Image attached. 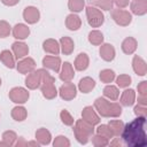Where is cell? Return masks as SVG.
<instances>
[{
    "label": "cell",
    "instance_id": "cell-1",
    "mask_svg": "<svg viewBox=\"0 0 147 147\" xmlns=\"http://www.w3.org/2000/svg\"><path fill=\"white\" fill-rule=\"evenodd\" d=\"M146 117L137 116L136 119L124 124L121 138L123 142L130 147H145L147 145L146 136Z\"/></svg>",
    "mask_w": 147,
    "mask_h": 147
},
{
    "label": "cell",
    "instance_id": "cell-2",
    "mask_svg": "<svg viewBox=\"0 0 147 147\" xmlns=\"http://www.w3.org/2000/svg\"><path fill=\"white\" fill-rule=\"evenodd\" d=\"M74 134L79 144L85 145L90 141L91 137L94 134V125H91L90 123L85 122L83 118L77 119L74 126Z\"/></svg>",
    "mask_w": 147,
    "mask_h": 147
},
{
    "label": "cell",
    "instance_id": "cell-3",
    "mask_svg": "<svg viewBox=\"0 0 147 147\" xmlns=\"http://www.w3.org/2000/svg\"><path fill=\"white\" fill-rule=\"evenodd\" d=\"M86 17H87L88 24L92 28H99L105 22V15H103V13L99 8H96V7L92 6V5H90V6L86 7Z\"/></svg>",
    "mask_w": 147,
    "mask_h": 147
},
{
    "label": "cell",
    "instance_id": "cell-4",
    "mask_svg": "<svg viewBox=\"0 0 147 147\" xmlns=\"http://www.w3.org/2000/svg\"><path fill=\"white\" fill-rule=\"evenodd\" d=\"M111 18L114 22L121 26H127L132 22V15L129 10L123 8H116L111 10Z\"/></svg>",
    "mask_w": 147,
    "mask_h": 147
},
{
    "label": "cell",
    "instance_id": "cell-5",
    "mask_svg": "<svg viewBox=\"0 0 147 147\" xmlns=\"http://www.w3.org/2000/svg\"><path fill=\"white\" fill-rule=\"evenodd\" d=\"M9 99L14 102V103H17V105H22V103H25L28 100H29V92L26 88L24 87H21V86H17V87H13L10 91H9Z\"/></svg>",
    "mask_w": 147,
    "mask_h": 147
},
{
    "label": "cell",
    "instance_id": "cell-6",
    "mask_svg": "<svg viewBox=\"0 0 147 147\" xmlns=\"http://www.w3.org/2000/svg\"><path fill=\"white\" fill-rule=\"evenodd\" d=\"M57 93L60 94V96L63 100L70 101V100L76 98V95H77V87L71 82H64V84L61 85V87H60Z\"/></svg>",
    "mask_w": 147,
    "mask_h": 147
},
{
    "label": "cell",
    "instance_id": "cell-7",
    "mask_svg": "<svg viewBox=\"0 0 147 147\" xmlns=\"http://www.w3.org/2000/svg\"><path fill=\"white\" fill-rule=\"evenodd\" d=\"M16 68H17V71L20 74L28 75V74H30L31 71H33L36 69V62L32 57H29V56L26 57L25 56V57H23L18 61Z\"/></svg>",
    "mask_w": 147,
    "mask_h": 147
},
{
    "label": "cell",
    "instance_id": "cell-8",
    "mask_svg": "<svg viewBox=\"0 0 147 147\" xmlns=\"http://www.w3.org/2000/svg\"><path fill=\"white\" fill-rule=\"evenodd\" d=\"M82 118L85 122L90 123L91 125H96V124L100 123V116H99V114L91 106H87V107H85L83 109V111H82Z\"/></svg>",
    "mask_w": 147,
    "mask_h": 147
},
{
    "label": "cell",
    "instance_id": "cell-9",
    "mask_svg": "<svg viewBox=\"0 0 147 147\" xmlns=\"http://www.w3.org/2000/svg\"><path fill=\"white\" fill-rule=\"evenodd\" d=\"M61 59L57 55H47L42 59V65L54 72H59L61 68Z\"/></svg>",
    "mask_w": 147,
    "mask_h": 147
},
{
    "label": "cell",
    "instance_id": "cell-10",
    "mask_svg": "<svg viewBox=\"0 0 147 147\" xmlns=\"http://www.w3.org/2000/svg\"><path fill=\"white\" fill-rule=\"evenodd\" d=\"M25 85L30 90H36L38 87H40L41 85V76L38 70H33L30 74H28L26 78H25Z\"/></svg>",
    "mask_w": 147,
    "mask_h": 147
},
{
    "label": "cell",
    "instance_id": "cell-11",
    "mask_svg": "<svg viewBox=\"0 0 147 147\" xmlns=\"http://www.w3.org/2000/svg\"><path fill=\"white\" fill-rule=\"evenodd\" d=\"M23 18L25 20V22H28L29 24H34L39 21L40 18V11L37 7L33 6H29L23 10Z\"/></svg>",
    "mask_w": 147,
    "mask_h": 147
},
{
    "label": "cell",
    "instance_id": "cell-12",
    "mask_svg": "<svg viewBox=\"0 0 147 147\" xmlns=\"http://www.w3.org/2000/svg\"><path fill=\"white\" fill-rule=\"evenodd\" d=\"M109 106H110V101H108V99L102 98V96L95 99V101H94V109L102 117H108Z\"/></svg>",
    "mask_w": 147,
    "mask_h": 147
},
{
    "label": "cell",
    "instance_id": "cell-13",
    "mask_svg": "<svg viewBox=\"0 0 147 147\" xmlns=\"http://www.w3.org/2000/svg\"><path fill=\"white\" fill-rule=\"evenodd\" d=\"M11 51L15 56V59H23L29 54V47L23 41H15L11 45Z\"/></svg>",
    "mask_w": 147,
    "mask_h": 147
},
{
    "label": "cell",
    "instance_id": "cell-14",
    "mask_svg": "<svg viewBox=\"0 0 147 147\" xmlns=\"http://www.w3.org/2000/svg\"><path fill=\"white\" fill-rule=\"evenodd\" d=\"M59 72H60V79L62 82H71L72 78L75 77L74 68H72L71 63H69V62H64L63 64H61Z\"/></svg>",
    "mask_w": 147,
    "mask_h": 147
},
{
    "label": "cell",
    "instance_id": "cell-15",
    "mask_svg": "<svg viewBox=\"0 0 147 147\" xmlns=\"http://www.w3.org/2000/svg\"><path fill=\"white\" fill-rule=\"evenodd\" d=\"M100 56L102 60L107 61V62H110L115 59V55H116V52H115V48L113 45L110 44H101L100 46Z\"/></svg>",
    "mask_w": 147,
    "mask_h": 147
},
{
    "label": "cell",
    "instance_id": "cell-16",
    "mask_svg": "<svg viewBox=\"0 0 147 147\" xmlns=\"http://www.w3.org/2000/svg\"><path fill=\"white\" fill-rule=\"evenodd\" d=\"M132 68H133V71L139 75V76H145L147 74V64L145 62V60L138 55H134L133 56V60H132Z\"/></svg>",
    "mask_w": 147,
    "mask_h": 147
},
{
    "label": "cell",
    "instance_id": "cell-17",
    "mask_svg": "<svg viewBox=\"0 0 147 147\" xmlns=\"http://www.w3.org/2000/svg\"><path fill=\"white\" fill-rule=\"evenodd\" d=\"M54 83L55 82H48V83H42L40 85V90H41V93H42L44 98H46L48 100H52L57 95V90H56Z\"/></svg>",
    "mask_w": 147,
    "mask_h": 147
},
{
    "label": "cell",
    "instance_id": "cell-18",
    "mask_svg": "<svg viewBox=\"0 0 147 147\" xmlns=\"http://www.w3.org/2000/svg\"><path fill=\"white\" fill-rule=\"evenodd\" d=\"M30 34V29L28 28V25L23 24V23H18L13 28V36L14 38L18 39V40H24L29 37Z\"/></svg>",
    "mask_w": 147,
    "mask_h": 147
},
{
    "label": "cell",
    "instance_id": "cell-19",
    "mask_svg": "<svg viewBox=\"0 0 147 147\" xmlns=\"http://www.w3.org/2000/svg\"><path fill=\"white\" fill-rule=\"evenodd\" d=\"M130 8L134 15L142 16L147 13V0H133L130 5Z\"/></svg>",
    "mask_w": 147,
    "mask_h": 147
},
{
    "label": "cell",
    "instance_id": "cell-20",
    "mask_svg": "<svg viewBox=\"0 0 147 147\" xmlns=\"http://www.w3.org/2000/svg\"><path fill=\"white\" fill-rule=\"evenodd\" d=\"M42 48H44V51H45L46 53L52 54V55H57V54L60 53V51H61V49H60V44H59V41L55 40V39H52V38L46 39V40L44 41Z\"/></svg>",
    "mask_w": 147,
    "mask_h": 147
},
{
    "label": "cell",
    "instance_id": "cell-21",
    "mask_svg": "<svg viewBox=\"0 0 147 147\" xmlns=\"http://www.w3.org/2000/svg\"><path fill=\"white\" fill-rule=\"evenodd\" d=\"M59 44H60V49L64 55H70L75 49L74 40L70 37H62Z\"/></svg>",
    "mask_w": 147,
    "mask_h": 147
},
{
    "label": "cell",
    "instance_id": "cell-22",
    "mask_svg": "<svg viewBox=\"0 0 147 147\" xmlns=\"http://www.w3.org/2000/svg\"><path fill=\"white\" fill-rule=\"evenodd\" d=\"M82 25V20L75 13L69 14L65 18V26L71 31H77Z\"/></svg>",
    "mask_w": 147,
    "mask_h": 147
},
{
    "label": "cell",
    "instance_id": "cell-23",
    "mask_svg": "<svg viewBox=\"0 0 147 147\" xmlns=\"http://www.w3.org/2000/svg\"><path fill=\"white\" fill-rule=\"evenodd\" d=\"M88 64H90V59H88L87 54H86V53H79V54L77 55L76 60H75L74 67H75V69L78 70V71H84V70L87 69Z\"/></svg>",
    "mask_w": 147,
    "mask_h": 147
},
{
    "label": "cell",
    "instance_id": "cell-24",
    "mask_svg": "<svg viewBox=\"0 0 147 147\" xmlns=\"http://www.w3.org/2000/svg\"><path fill=\"white\" fill-rule=\"evenodd\" d=\"M36 140L39 142V145H48L51 144L52 134L47 129L40 127L36 131Z\"/></svg>",
    "mask_w": 147,
    "mask_h": 147
},
{
    "label": "cell",
    "instance_id": "cell-25",
    "mask_svg": "<svg viewBox=\"0 0 147 147\" xmlns=\"http://www.w3.org/2000/svg\"><path fill=\"white\" fill-rule=\"evenodd\" d=\"M15 60H16V59H15L14 54H13L10 51H8V49H5V51H2V52L0 53V61H1L7 68H9V69L15 68V65H16Z\"/></svg>",
    "mask_w": 147,
    "mask_h": 147
},
{
    "label": "cell",
    "instance_id": "cell-26",
    "mask_svg": "<svg viewBox=\"0 0 147 147\" xmlns=\"http://www.w3.org/2000/svg\"><path fill=\"white\" fill-rule=\"evenodd\" d=\"M138 47V42L133 37H127L122 42V51L125 54H133Z\"/></svg>",
    "mask_w": 147,
    "mask_h": 147
},
{
    "label": "cell",
    "instance_id": "cell-27",
    "mask_svg": "<svg viewBox=\"0 0 147 147\" xmlns=\"http://www.w3.org/2000/svg\"><path fill=\"white\" fill-rule=\"evenodd\" d=\"M95 87V82L91 77H84L78 83V90L82 93H88Z\"/></svg>",
    "mask_w": 147,
    "mask_h": 147
},
{
    "label": "cell",
    "instance_id": "cell-28",
    "mask_svg": "<svg viewBox=\"0 0 147 147\" xmlns=\"http://www.w3.org/2000/svg\"><path fill=\"white\" fill-rule=\"evenodd\" d=\"M136 102V92L132 88L125 90L121 95V103L125 107H130Z\"/></svg>",
    "mask_w": 147,
    "mask_h": 147
},
{
    "label": "cell",
    "instance_id": "cell-29",
    "mask_svg": "<svg viewBox=\"0 0 147 147\" xmlns=\"http://www.w3.org/2000/svg\"><path fill=\"white\" fill-rule=\"evenodd\" d=\"M103 95L106 99L108 100H111V101H116L119 96V90L117 86L115 85H107L105 88H103Z\"/></svg>",
    "mask_w": 147,
    "mask_h": 147
},
{
    "label": "cell",
    "instance_id": "cell-30",
    "mask_svg": "<svg viewBox=\"0 0 147 147\" xmlns=\"http://www.w3.org/2000/svg\"><path fill=\"white\" fill-rule=\"evenodd\" d=\"M108 126H109L110 131L113 132V136L114 137H119L121 133H122V131H123L124 123L121 119H111V121H109Z\"/></svg>",
    "mask_w": 147,
    "mask_h": 147
},
{
    "label": "cell",
    "instance_id": "cell-31",
    "mask_svg": "<svg viewBox=\"0 0 147 147\" xmlns=\"http://www.w3.org/2000/svg\"><path fill=\"white\" fill-rule=\"evenodd\" d=\"M88 41L94 46H100L103 44V34L99 30H92L88 33Z\"/></svg>",
    "mask_w": 147,
    "mask_h": 147
},
{
    "label": "cell",
    "instance_id": "cell-32",
    "mask_svg": "<svg viewBox=\"0 0 147 147\" xmlns=\"http://www.w3.org/2000/svg\"><path fill=\"white\" fill-rule=\"evenodd\" d=\"M26 115H28L26 109L24 107H22V106H16V107H14L11 109V117L17 122L24 121L26 118Z\"/></svg>",
    "mask_w": 147,
    "mask_h": 147
},
{
    "label": "cell",
    "instance_id": "cell-33",
    "mask_svg": "<svg viewBox=\"0 0 147 147\" xmlns=\"http://www.w3.org/2000/svg\"><path fill=\"white\" fill-rule=\"evenodd\" d=\"M100 80L105 84H109V83H113V80L115 79V72L111 70V69H103L100 71Z\"/></svg>",
    "mask_w": 147,
    "mask_h": 147
},
{
    "label": "cell",
    "instance_id": "cell-34",
    "mask_svg": "<svg viewBox=\"0 0 147 147\" xmlns=\"http://www.w3.org/2000/svg\"><path fill=\"white\" fill-rule=\"evenodd\" d=\"M16 140H17V134L14 131L8 130V131H5L2 133V141H5L8 147L14 146L15 142H16Z\"/></svg>",
    "mask_w": 147,
    "mask_h": 147
},
{
    "label": "cell",
    "instance_id": "cell-35",
    "mask_svg": "<svg viewBox=\"0 0 147 147\" xmlns=\"http://www.w3.org/2000/svg\"><path fill=\"white\" fill-rule=\"evenodd\" d=\"M92 6L99 8V9H103V10H110L113 9V1L111 0H91Z\"/></svg>",
    "mask_w": 147,
    "mask_h": 147
},
{
    "label": "cell",
    "instance_id": "cell-36",
    "mask_svg": "<svg viewBox=\"0 0 147 147\" xmlns=\"http://www.w3.org/2000/svg\"><path fill=\"white\" fill-rule=\"evenodd\" d=\"M68 7L72 13H79L84 9L85 1L84 0H69L68 1Z\"/></svg>",
    "mask_w": 147,
    "mask_h": 147
},
{
    "label": "cell",
    "instance_id": "cell-37",
    "mask_svg": "<svg viewBox=\"0 0 147 147\" xmlns=\"http://www.w3.org/2000/svg\"><path fill=\"white\" fill-rule=\"evenodd\" d=\"M91 140H92V144L95 146V147H105V146H108L109 145V139L95 133L91 137Z\"/></svg>",
    "mask_w": 147,
    "mask_h": 147
},
{
    "label": "cell",
    "instance_id": "cell-38",
    "mask_svg": "<svg viewBox=\"0 0 147 147\" xmlns=\"http://www.w3.org/2000/svg\"><path fill=\"white\" fill-rule=\"evenodd\" d=\"M122 114V106L117 102H110L108 109V117H118Z\"/></svg>",
    "mask_w": 147,
    "mask_h": 147
},
{
    "label": "cell",
    "instance_id": "cell-39",
    "mask_svg": "<svg viewBox=\"0 0 147 147\" xmlns=\"http://www.w3.org/2000/svg\"><path fill=\"white\" fill-rule=\"evenodd\" d=\"M116 78V84L118 87H122V88H125L127 87L130 84H131V77L129 75H125V74H122L119 75L118 77H115Z\"/></svg>",
    "mask_w": 147,
    "mask_h": 147
},
{
    "label": "cell",
    "instance_id": "cell-40",
    "mask_svg": "<svg viewBox=\"0 0 147 147\" xmlns=\"http://www.w3.org/2000/svg\"><path fill=\"white\" fill-rule=\"evenodd\" d=\"M60 118H61L62 123H63L64 125H68V126H71V125H74V123H75V119H74L72 115H71L67 109H63V110L60 113Z\"/></svg>",
    "mask_w": 147,
    "mask_h": 147
},
{
    "label": "cell",
    "instance_id": "cell-41",
    "mask_svg": "<svg viewBox=\"0 0 147 147\" xmlns=\"http://www.w3.org/2000/svg\"><path fill=\"white\" fill-rule=\"evenodd\" d=\"M96 133L100 134V136H102V137H105V138H107V139H111L114 137L113 136V132L110 131V129L108 126V124H101V125H99L96 127Z\"/></svg>",
    "mask_w": 147,
    "mask_h": 147
},
{
    "label": "cell",
    "instance_id": "cell-42",
    "mask_svg": "<svg viewBox=\"0 0 147 147\" xmlns=\"http://www.w3.org/2000/svg\"><path fill=\"white\" fill-rule=\"evenodd\" d=\"M53 146L54 147H69L70 141L64 136H57V137H55V139L53 141Z\"/></svg>",
    "mask_w": 147,
    "mask_h": 147
},
{
    "label": "cell",
    "instance_id": "cell-43",
    "mask_svg": "<svg viewBox=\"0 0 147 147\" xmlns=\"http://www.w3.org/2000/svg\"><path fill=\"white\" fill-rule=\"evenodd\" d=\"M11 28L8 22L6 21H0V38H6L10 34Z\"/></svg>",
    "mask_w": 147,
    "mask_h": 147
},
{
    "label": "cell",
    "instance_id": "cell-44",
    "mask_svg": "<svg viewBox=\"0 0 147 147\" xmlns=\"http://www.w3.org/2000/svg\"><path fill=\"white\" fill-rule=\"evenodd\" d=\"M134 114L137 115V116H141V117H146V115H147V108H146V106H140V105H137L136 107H134Z\"/></svg>",
    "mask_w": 147,
    "mask_h": 147
},
{
    "label": "cell",
    "instance_id": "cell-45",
    "mask_svg": "<svg viewBox=\"0 0 147 147\" xmlns=\"http://www.w3.org/2000/svg\"><path fill=\"white\" fill-rule=\"evenodd\" d=\"M138 93L139 95H147V82L142 80L138 85Z\"/></svg>",
    "mask_w": 147,
    "mask_h": 147
},
{
    "label": "cell",
    "instance_id": "cell-46",
    "mask_svg": "<svg viewBox=\"0 0 147 147\" xmlns=\"http://www.w3.org/2000/svg\"><path fill=\"white\" fill-rule=\"evenodd\" d=\"M114 5L117 6V8H125L129 5V0H111Z\"/></svg>",
    "mask_w": 147,
    "mask_h": 147
},
{
    "label": "cell",
    "instance_id": "cell-47",
    "mask_svg": "<svg viewBox=\"0 0 147 147\" xmlns=\"http://www.w3.org/2000/svg\"><path fill=\"white\" fill-rule=\"evenodd\" d=\"M14 146H16V147L28 146V141H26L23 137H20V138H17V140H16V142H15V145H14Z\"/></svg>",
    "mask_w": 147,
    "mask_h": 147
},
{
    "label": "cell",
    "instance_id": "cell-48",
    "mask_svg": "<svg viewBox=\"0 0 147 147\" xmlns=\"http://www.w3.org/2000/svg\"><path fill=\"white\" fill-rule=\"evenodd\" d=\"M138 105L147 106V95H139L138 96Z\"/></svg>",
    "mask_w": 147,
    "mask_h": 147
},
{
    "label": "cell",
    "instance_id": "cell-49",
    "mask_svg": "<svg viewBox=\"0 0 147 147\" xmlns=\"http://www.w3.org/2000/svg\"><path fill=\"white\" fill-rule=\"evenodd\" d=\"M1 2L6 6H15L20 2V0H1Z\"/></svg>",
    "mask_w": 147,
    "mask_h": 147
},
{
    "label": "cell",
    "instance_id": "cell-50",
    "mask_svg": "<svg viewBox=\"0 0 147 147\" xmlns=\"http://www.w3.org/2000/svg\"><path fill=\"white\" fill-rule=\"evenodd\" d=\"M109 145L110 146H118V147H121L123 145V142L119 140V138H114V140L109 141Z\"/></svg>",
    "mask_w": 147,
    "mask_h": 147
},
{
    "label": "cell",
    "instance_id": "cell-51",
    "mask_svg": "<svg viewBox=\"0 0 147 147\" xmlns=\"http://www.w3.org/2000/svg\"><path fill=\"white\" fill-rule=\"evenodd\" d=\"M28 146H34V147H38L39 146V142L36 140V141H28Z\"/></svg>",
    "mask_w": 147,
    "mask_h": 147
},
{
    "label": "cell",
    "instance_id": "cell-52",
    "mask_svg": "<svg viewBox=\"0 0 147 147\" xmlns=\"http://www.w3.org/2000/svg\"><path fill=\"white\" fill-rule=\"evenodd\" d=\"M0 86H1V78H0Z\"/></svg>",
    "mask_w": 147,
    "mask_h": 147
}]
</instances>
